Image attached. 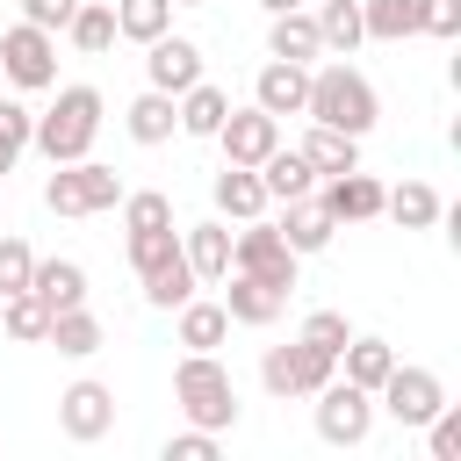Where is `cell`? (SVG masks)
<instances>
[{
  "mask_svg": "<svg viewBox=\"0 0 461 461\" xmlns=\"http://www.w3.org/2000/svg\"><path fill=\"white\" fill-rule=\"evenodd\" d=\"M144 50H151V58H144V72H151V86H158V94H187V86L202 79V50H194L187 36H173V29H166V36H151Z\"/></svg>",
  "mask_w": 461,
  "mask_h": 461,
  "instance_id": "cell-12",
  "label": "cell"
},
{
  "mask_svg": "<svg viewBox=\"0 0 461 461\" xmlns=\"http://www.w3.org/2000/svg\"><path fill=\"white\" fill-rule=\"evenodd\" d=\"M223 310H230V324H274V317L288 310V288L230 267V274H223Z\"/></svg>",
  "mask_w": 461,
  "mask_h": 461,
  "instance_id": "cell-14",
  "label": "cell"
},
{
  "mask_svg": "<svg viewBox=\"0 0 461 461\" xmlns=\"http://www.w3.org/2000/svg\"><path fill=\"white\" fill-rule=\"evenodd\" d=\"M425 447H432V461H461V403H439L425 418Z\"/></svg>",
  "mask_w": 461,
  "mask_h": 461,
  "instance_id": "cell-37",
  "label": "cell"
},
{
  "mask_svg": "<svg viewBox=\"0 0 461 461\" xmlns=\"http://www.w3.org/2000/svg\"><path fill=\"white\" fill-rule=\"evenodd\" d=\"M295 151H303V158H310V173H324V180L360 166V137H346V130H324V122H310V137H303Z\"/></svg>",
  "mask_w": 461,
  "mask_h": 461,
  "instance_id": "cell-22",
  "label": "cell"
},
{
  "mask_svg": "<svg viewBox=\"0 0 461 461\" xmlns=\"http://www.w3.org/2000/svg\"><path fill=\"white\" fill-rule=\"evenodd\" d=\"M252 101H259L267 115H303V101H310V65L267 58V65H259V79H252Z\"/></svg>",
  "mask_w": 461,
  "mask_h": 461,
  "instance_id": "cell-15",
  "label": "cell"
},
{
  "mask_svg": "<svg viewBox=\"0 0 461 461\" xmlns=\"http://www.w3.org/2000/svg\"><path fill=\"white\" fill-rule=\"evenodd\" d=\"M173 29V0H115V36L130 43H151Z\"/></svg>",
  "mask_w": 461,
  "mask_h": 461,
  "instance_id": "cell-33",
  "label": "cell"
},
{
  "mask_svg": "<svg viewBox=\"0 0 461 461\" xmlns=\"http://www.w3.org/2000/svg\"><path fill=\"white\" fill-rule=\"evenodd\" d=\"M137 281H144V303H151V310H180V303L202 288V281H194V267H187V252L158 259V267H151V274H137Z\"/></svg>",
  "mask_w": 461,
  "mask_h": 461,
  "instance_id": "cell-26",
  "label": "cell"
},
{
  "mask_svg": "<svg viewBox=\"0 0 461 461\" xmlns=\"http://www.w3.org/2000/svg\"><path fill=\"white\" fill-rule=\"evenodd\" d=\"M173 101H180V130H187V137H216V122L230 115V94L209 86V79H194V86L173 94Z\"/></svg>",
  "mask_w": 461,
  "mask_h": 461,
  "instance_id": "cell-28",
  "label": "cell"
},
{
  "mask_svg": "<svg viewBox=\"0 0 461 461\" xmlns=\"http://www.w3.org/2000/svg\"><path fill=\"white\" fill-rule=\"evenodd\" d=\"M173 403H180L187 425H202V432H230V425H238V382H230V367H223L216 353H187V360L173 367Z\"/></svg>",
  "mask_w": 461,
  "mask_h": 461,
  "instance_id": "cell-3",
  "label": "cell"
},
{
  "mask_svg": "<svg viewBox=\"0 0 461 461\" xmlns=\"http://www.w3.org/2000/svg\"><path fill=\"white\" fill-rule=\"evenodd\" d=\"M58 425H65V439L94 447V439L115 425V389H108V382H72V389L58 396Z\"/></svg>",
  "mask_w": 461,
  "mask_h": 461,
  "instance_id": "cell-11",
  "label": "cell"
},
{
  "mask_svg": "<svg viewBox=\"0 0 461 461\" xmlns=\"http://www.w3.org/2000/svg\"><path fill=\"white\" fill-rule=\"evenodd\" d=\"M303 339L324 346V353H339V346L353 339V324H346V310H310V317H303Z\"/></svg>",
  "mask_w": 461,
  "mask_h": 461,
  "instance_id": "cell-39",
  "label": "cell"
},
{
  "mask_svg": "<svg viewBox=\"0 0 461 461\" xmlns=\"http://www.w3.org/2000/svg\"><path fill=\"white\" fill-rule=\"evenodd\" d=\"M216 209H223V216H238V223H252V216L267 209L259 173H252V166H223V173H216Z\"/></svg>",
  "mask_w": 461,
  "mask_h": 461,
  "instance_id": "cell-29",
  "label": "cell"
},
{
  "mask_svg": "<svg viewBox=\"0 0 461 461\" xmlns=\"http://www.w3.org/2000/svg\"><path fill=\"white\" fill-rule=\"evenodd\" d=\"M43 346H58L65 360H86V353H101V317H94L86 303H79V310H50Z\"/></svg>",
  "mask_w": 461,
  "mask_h": 461,
  "instance_id": "cell-23",
  "label": "cell"
},
{
  "mask_svg": "<svg viewBox=\"0 0 461 461\" xmlns=\"http://www.w3.org/2000/svg\"><path fill=\"white\" fill-rule=\"evenodd\" d=\"M0 72H7L22 94H43V86H58V36H50V29H36V22H14V29H0Z\"/></svg>",
  "mask_w": 461,
  "mask_h": 461,
  "instance_id": "cell-7",
  "label": "cell"
},
{
  "mask_svg": "<svg viewBox=\"0 0 461 461\" xmlns=\"http://www.w3.org/2000/svg\"><path fill=\"white\" fill-rule=\"evenodd\" d=\"M173 7H209V0H173Z\"/></svg>",
  "mask_w": 461,
  "mask_h": 461,
  "instance_id": "cell-45",
  "label": "cell"
},
{
  "mask_svg": "<svg viewBox=\"0 0 461 461\" xmlns=\"http://www.w3.org/2000/svg\"><path fill=\"white\" fill-rule=\"evenodd\" d=\"M418 36L454 43V36H461V0H425V29H418Z\"/></svg>",
  "mask_w": 461,
  "mask_h": 461,
  "instance_id": "cell-42",
  "label": "cell"
},
{
  "mask_svg": "<svg viewBox=\"0 0 461 461\" xmlns=\"http://www.w3.org/2000/svg\"><path fill=\"white\" fill-rule=\"evenodd\" d=\"M339 367H346V382L382 389V375L396 367V346H389V339H346V346H339Z\"/></svg>",
  "mask_w": 461,
  "mask_h": 461,
  "instance_id": "cell-30",
  "label": "cell"
},
{
  "mask_svg": "<svg viewBox=\"0 0 461 461\" xmlns=\"http://www.w3.org/2000/svg\"><path fill=\"white\" fill-rule=\"evenodd\" d=\"M267 58H288V65H310V58H324V36H317V14H303V7H288V14H274V29H267Z\"/></svg>",
  "mask_w": 461,
  "mask_h": 461,
  "instance_id": "cell-16",
  "label": "cell"
},
{
  "mask_svg": "<svg viewBox=\"0 0 461 461\" xmlns=\"http://www.w3.org/2000/svg\"><path fill=\"white\" fill-rule=\"evenodd\" d=\"M317 36H324V50L346 58V50L367 36V29H360V0H324V7H317Z\"/></svg>",
  "mask_w": 461,
  "mask_h": 461,
  "instance_id": "cell-34",
  "label": "cell"
},
{
  "mask_svg": "<svg viewBox=\"0 0 461 461\" xmlns=\"http://www.w3.org/2000/svg\"><path fill=\"white\" fill-rule=\"evenodd\" d=\"M29 288L43 295V310H79L86 303V267L79 259H36Z\"/></svg>",
  "mask_w": 461,
  "mask_h": 461,
  "instance_id": "cell-19",
  "label": "cell"
},
{
  "mask_svg": "<svg viewBox=\"0 0 461 461\" xmlns=\"http://www.w3.org/2000/svg\"><path fill=\"white\" fill-rule=\"evenodd\" d=\"M331 375H339V353H324V346H310V339H295V346H267V360H259L267 396H317Z\"/></svg>",
  "mask_w": 461,
  "mask_h": 461,
  "instance_id": "cell-5",
  "label": "cell"
},
{
  "mask_svg": "<svg viewBox=\"0 0 461 461\" xmlns=\"http://www.w3.org/2000/svg\"><path fill=\"white\" fill-rule=\"evenodd\" d=\"M382 194H389V187H382L375 173L353 166V173H331V187H324L317 202H324L331 223H367V216H382Z\"/></svg>",
  "mask_w": 461,
  "mask_h": 461,
  "instance_id": "cell-13",
  "label": "cell"
},
{
  "mask_svg": "<svg viewBox=\"0 0 461 461\" xmlns=\"http://www.w3.org/2000/svg\"><path fill=\"white\" fill-rule=\"evenodd\" d=\"M259 7H267V14H288V7H303V0H259Z\"/></svg>",
  "mask_w": 461,
  "mask_h": 461,
  "instance_id": "cell-44",
  "label": "cell"
},
{
  "mask_svg": "<svg viewBox=\"0 0 461 461\" xmlns=\"http://www.w3.org/2000/svg\"><path fill=\"white\" fill-rule=\"evenodd\" d=\"M274 230H281V238H288V252H295V259H303V252H324V245H331V230H339V223H331V216H324V202H310V194H295V202H288V216H281V223H274Z\"/></svg>",
  "mask_w": 461,
  "mask_h": 461,
  "instance_id": "cell-18",
  "label": "cell"
},
{
  "mask_svg": "<svg viewBox=\"0 0 461 461\" xmlns=\"http://www.w3.org/2000/svg\"><path fill=\"white\" fill-rule=\"evenodd\" d=\"M166 461H216V432H202V425L173 432V439H166Z\"/></svg>",
  "mask_w": 461,
  "mask_h": 461,
  "instance_id": "cell-41",
  "label": "cell"
},
{
  "mask_svg": "<svg viewBox=\"0 0 461 461\" xmlns=\"http://www.w3.org/2000/svg\"><path fill=\"white\" fill-rule=\"evenodd\" d=\"M65 36H72L86 58H101V50L115 43V7H108V0H79L72 22H65Z\"/></svg>",
  "mask_w": 461,
  "mask_h": 461,
  "instance_id": "cell-32",
  "label": "cell"
},
{
  "mask_svg": "<svg viewBox=\"0 0 461 461\" xmlns=\"http://www.w3.org/2000/svg\"><path fill=\"white\" fill-rule=\"evenodd\" d=\"M303 115H310V122H324V130L367 137V130H375V115H382V94L367 86V72H353L346 58H331V65H317V72H310V101H303Z\"/></svg>",
  "mask_w": 461,
  "mask_h": 461,
  "instance_id": "cell-1",
  "label": "cell"
},
{
  "mask_svg": "<svg viewBox=\"0 0 461 461\" xmlns=\"http://www.w3.org/2000/svg\"><path fill=\"white\" fill-rule=\"evenodd\" d=\"M0 324H7V339H22V346H43V331H50V310H43V295H36V288H14V295H0Z\"/></svg>",
  "mask_w": 461,
  "mask_h": 461,
  "instance_id": "cell-31",
  "label": "cell"
},
{
  "mask_svg": "<svg viewBox=\"0 0 461 461\" xmlns=\"http://www.w3.org/2000/svg\"><path fill=\"white\" fill-rule=\"evenodd\" d=\"M72 7H79V0H22V22H36V29L58 36V29L72 22Z\"/></svg>",
  "mask_w": 461,
  "mask_h": 461,
  "instance_id": "cell-43",
  "label": "cell"
},
{
  "mask_svg": "<svg viewBox=\"0 0 461 461\" xmlns=\"http://www.w3.org/2000/svg\"><path fill=\"white\" fill-rule=\"evenodd\" d=\"M122 122H130V137H137V144H166V137L180 130V101L151 86V94H137V101L122 108Z\"/></svg>",
  "mask_w": 461,
  "mask_h": 461,
  "instance_id": "cell-21",
  "label": "cell"
},
{
  "mask_svg": "<svg viewBox=\"0 0 461 461\" xmlns=\"http://www.w3.org/2000/svg\"><path fill=\"white\" fill-rule=\"evenodd\" d=\"M360 29L375 43H403L425 29V0H360Z\"/></svg>",
  "mask_w": 461,
  "mask_h": 461,
  "instance_id": "cell-20",
  "label": "cell"
},
{
  "mask_svg": "<svg viewBox=\"0 0 461 461\" xmlns=\"http://www.w3.org/2000/svg\"><path fill=\"white\" fill-rule=\"evenodd\" d=\"M367 432H375V389L331 375V382L317 389V439H324V447H360Z\"/></svg>",
  "mask_w": 461,
  "mask_h": 461,
  "instance_id": "cell-6",
  "label": "cell"
},
{
  "mask_svg": "<svg viewBox=\"0 0 461 461\" xmlns=\"http://www.w3.org/2000/svg\"><path fill=\"white\" fill-rule=\"evenodd\" d=\"M230 267H238V274H259V281H274V288H295V252H288V238H281L274 223H259V216L230 238Z\"/></svg>",
  "mask_w": 461,
  "mask_h": 461,
  "instance_id": "cell-8",
  "label": "cell"
},
{
  "mask_svg": "<svg viewBox=\"0 0 461 461\" xmlns=\"http://www.w3.org/2000/svg\"><path fill=\"white\" fill-rule=\"evenodd\" d=\"M43 202H50L58 216H101V209L122 202V173H115V166H94V158H72V166L50 173Z\"/></svg>",
  "mask_w": 461,
  "mask_h": 461,
  "instance_id": "cell-4",
  "label": "cell"
},
{
  "mask_svg": "<svg viewBox=\"0 0 461 461\" xmlns=\"http://www.w3.org/2000/svg\"><path fill=\"white\" fill-rule=\"evenodd\" d=\"M29 274H36V252H29L22 238H0V295L29 288Z\"/></svg>",
  "mask_w": 461,
  "mask_h": 461,
  "instance_id": "cell-40",
  "label": "cell"
},
{
  "mask_svg": "<svg viewBox=\"0 0 461 461\" xmlns=\"http://www.w3.org/2000/svg\"><path fill=\"white\" fill-rule=\"evenodd\" d=\"M375 396H382V411H389L396 425H425V418L447 403V382H439L432 367H403V360H396V367L382 375V389H375Z\"/></svg>",
  "mask_w": 461,
  "mask_h": 461,
  "instance_id": "cell-9",
  "label": "cell"
},
{
  "mask_svg": "<svg viewBox=\"0 0 461 461\" xmlns=\"http://www.w3.org/2000/svg\"><path fill=\"white\" fill-rule=\"evenodd\" d=\"M29 130H36V115L22 101H0V173H14V158L29 151Z\"/></svg>",
  "mask_w": 461,
  "mask_h": 461,
  "instance_id": "cell-36",
  "label": "cell"
},
{
  "mask_svg": "<svg viewBox=\"0 0 461 461\" xmlns=\"http://www.w3.org/2000/svg\"><path fill=\"white\" fill-rule=\"evenodd\" d=\"M216 144H223V166H259L274 144H281V115H267L259 101L252 108H230L216 122Z\"/></svg>",
  "mask_w": 461,
  "mask_h": 461,
  "instance_id": "cell-10",
  "label": "cell"
},
{
  "mask_svg": "<svg viewBox=\"0 0 461 461\" xmlns=\"http://www.w3.org/2000/svg\"><path fill=\"white\" fill-rule=\"evenodd\" d=\"M94 137H101V94H94V86H58V101H50V108L36 115V130H29V144H36L50 166L86 158Z\"/></svg>",
  "mask_w": 461,
  "mask_h": 461,
  "instance_id": "cell-2",
  "label": "cell"
},
{
  "mask_svg": "<svg viewBox=\"0 0 461 461\" xmlns=\"http://www.w3.org/2000/svg\"><path fill=\"white\" fill-rule=\"evenodd\" d=\"M252 173H259V187H267V202H295V194H310V187H317V173H310V158H303V151H281V144H274V151H267V158H259Z\"/></svg>",
  "mask_w": 461,
  "mask_h": 461,
  "instance_id": "cell-17",
  "label": "cell"
},
{
  "mask_svg": "<svg viewBox=\"0 0 461 461\" xmlns=\"http://www.w3.org/2000/svg\"><path fill=\"white\" fill-rule=\"evenodd\" d=\"M223 339H230V310L187 295V303H180V346H187V353H216Z\"/></svg>",
  "mask_w": 461,
  "mask_h": 461,
  "instance_id": "cell-27",
  "label": "cell"
},
{
  "mask_svg": "<svg viewBox=\"0 0 461 461\" xmlns=\"http://www.w3.org/2000/svg\"><path fill=\"white\" fill-rule=\"evenodd\" d=\"M439 209H447V202H439V187H425V180H403V187L382 194V216H396L403 230H432Z\"/></svg>",
  "mask_w": 461,
  "mask_h": 461,
  "instance_id": "cell-24",
  "label": "cell"
},
{
  "mask_svg": "<svg viewBox=\"0 0 461 461\" xmlns=\"http://www.w3.org/2000/svg\"><path fill=\"white\" fill-rule=\"evenodd\" d=\"M180 252V230H130V267L137 274H151L158 259H173Z\"/></svg>",
  "mask_w": 461,
  "mask_h": 461,
  "instance_id": "cell-38",
  "label": "cell"
},
{
  "mask_svg": "<svg viewBox=\"0 0 461 461\" xmlns=\"http://www.w3.org/2000/svg\"><path fill=\"white\" fill-rule=\"evenodd\" d=\"M122 223H130V230H173V202H166L158 187H137V194L122 187Z\"/></svg>",
  "mask_w": 461,
  "mask_h": 461,
  "instance_id": "cell-35",
  "label": "cell"
},
{
  "mask_svg": "<svg viewBox=\"0 0 461 461\" xmlns=\"http://www.w3.org/2000/svg\"><path fill=\"white\" fill-rule=\"evenodd\" d=\"M180 252H187L194 281H223V274H230V230H223V223H194V230L180 238Z\"/></svg>",
  "mask_w": 461,
  "mask_h": 461,
  "instance_id": "cell-25",
  "label": "cell"
}]
</instances>
